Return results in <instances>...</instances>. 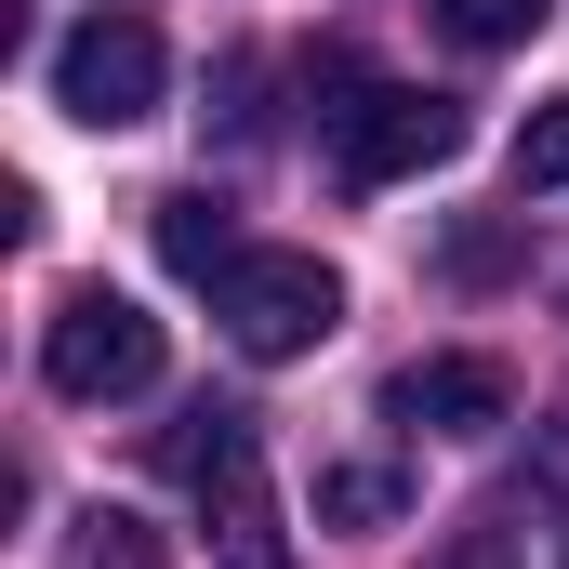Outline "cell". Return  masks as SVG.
Here are the masks:
<instances>
[{
    "mask_svg": "<svg viewBox=\"0 0 569 569\" xmlns=\"http://www.w3.org/2000/svg\"><path fill=\"white\" fill-rule=\"evenodd\" d=\"M67 569H172V557H159V530H146V517H120V503H93V517L67 530Z\"/></svg>",
    "mask_w": 569,
    "mask_h": 569,
    "instance_id": "9",
    "label": "cell"
},
{
    "mask_svg": "<svg viewBox=\"0 0 569 569\" xmlns=\"http://www.w3.org/2000/svg\"><path fill=\"white\" fill-rule=\"evenodd\" d=\"M557 569H569V557H557Z\"/></svg>",
    "mask_w": 569,
    "mask_h": 569,
    "instance_id": "12",
    "label": "cell"
},
{
    "mask_svg": "<svg viewBox=\"0 0 569 569\" xmlns=\"http://www.w3.org/2000/svg\"><path fill=\"white\" fill-rule=\"evenodd\" d=\"M212 318H226L239 358H305V345L345 331V279H331L318 252H239V266L212 279Z\"/></svg>",
    "mask_w": 569,
    "mask_h": 569,
    "instance_id": "2",
    "label": "cell"
},
{
    "mask_svg": "<svg viewBox=\"0 0 569 569\" xmlns=\"http://www.w3.org/2000/svg\"><path fill=\"white\" fill-rule=\"evenodd\" d=\"M159 80H172V53H159L146 13H93V27L53 40V107H67L80 133H133V120H159Z\"/></svg>",
    "mask_w": 569,
    "mask_h": 569,
    "instance_id": "4",
    "label": "cell"
},
{
    "mask_svg": "<svg viewBox=\"0 0 569 569\" xmlns=\"http://www.w3.org/2000/svg\"><path fill=\"white\" fill-rule=\"evenodd\" d=\"M172 477L199 490V530H212V569H291V530H279V490H266V437L252 411H186L172 437Z\"/></svg>",
    "mask_w": 569,
    "mask_h": 569,
    "instance_id": "1",
    "label": "cell"
},
{
    "mask_svg": "<svg viewBox=\"0 0 569 569\" xmlns=\"http://www.w3.org/2000/svg\"><path fill=\"white\" fill-rule=\"evenodd\" d=\"M40 371H53V398H80V411L146 398V385H159V318H146L133 291H67L53 331H40Z\"/></svg>",
    "mask_w": 569,
    "mask_h": 569,
    "instance_id": "3",
    "label": "cell"
},
{
    "mask_svg": "<svg viewBox=\"0 0 569 569\" xmlns=\"http://www.w3.org/2000/svg\"><path fill=\"white\" fill-rule=\"evenodd\" d=\"M543 13H557V0H437V27H450L463 53H517Z\"/></svg>",
    "mask_w": 569,
    "mask_h": 569,
    "instance_id": "10",
    "label": "cell"
},
{
    "mask_svg": "<svg viewBox=\"0 0 569 569\" xmlns=\"http://www.w3.org/2000/svg\"><path fill=\"white\" fill-rule=\"evenodd\" d=\"M159 266H172V279H226V266H239V212H226L212 186H172V199H159Z\"/></svg>",
    "mask_w": 569,
    "mask_h": 569,
    "instance_id": "7",
    "label": "cell"
},
{
    "mask_svg": "<svg viewBox=\"0 0 569 569\" xmlns=\"http://www.w3.org/2000/svg\"><path fill=\"white\" fill-rule=\"evenodd\" d=\"M398 503H411L398 463H331V477H318V530H385Z\"/></svg>",
    "mask_w": 569,
    "mask_h": 569,
    "instance_id": "8",
    "label": "cell"
},
{
    "mask_svg": "<svg viewBox=\"0 0 569 569\" xmlns=\"http://www.w3.org/2000/svg\"><path fill=\"white\" fill-rule=\"evenodd\" d=\"M517 186H569V93H543L517 120Z\"/></svg>",
    "mask_w": 569,
    "mask_h": 569,
    "instance_id": "11",
    "label": "cell"
},
{
    "mask_svg": "<svg viewBox=\"0 0 569 569\" xmlns=\"http://www.w3.org/2000/svg\"><path fill=\"white\" fill-rule=\"evenodd\" d=\"M463 146V107L450 93H411V80H358L345 107H331V159H345V186H411Z\"/></svg>",
    "mask_w": 569,
    "mask_h": 569,
    "instance_id": "5",
    "label": "cell"
},
{
    "mask_svg": "<svg viewBox=\"0 0 569 569\" xmlns=\"http://www.w3.org/2000/svg\"><path fill=\"white\" fill-rule=\"evenodd\" d=\"M503 411H517V371L477 358V345H437V358L398 371V425H425V437H490Z\"/></svg>",
    "mask_w": 569,
    "mask_h": 569,
    "instance_id": "6",
    "label": "cell"
}]
</instances>
